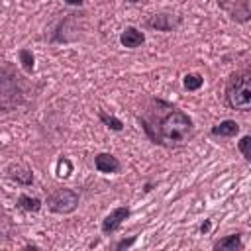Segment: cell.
<instances>
[{
    "label": "cell",
    "mask_w": 251,
    "mask_h": 251,
    "mask_svg": "<svg viewBox=\"0 0 251 251\" xmlns=\"http://www.w3.org/2000/svg\"><path fill=\"white\" fill-rule=\"evenodd\" d=\"M137 120L145 135L165 149H180L188 145L196 133L192 118L161 98H149L137 114Z\"/></svg>",
    "instance_id": "obj_1"
},
{
    "label": "cell",
    "mask_w": 251,
    "mask_h": 251,
    "mask_svg": "<svg viewBox=\"0 0 251 251\" xmlns=\"http://www.w3.org/2000/svg\"><path fill=\"white\" fill-rule=\"evenodd\" d=\"M226 102L231 110H251V67L235 71L226 82Z\"/></svg>",
    "instance_id": "obj_2"
},
{
    "label": "cell",
    "mask_w": 251,
    "mask_h": 251,
    "mask_svg": "<svg viewBox=\"0 0 251 251\" xmlns=\"http://www.w3.org/2000/svg\"><path fill=\"white\" fill-rule=\"evenodd\" d=\"M25 98V88L16 69L6 61L0 71V108L4 114L16 110Z\"/></svg>",
    "instance_id": "obj_3"
},
{
    "label": "cell",
    "mask_w": 251,
    "mask_h": 251,
    "mask_svg": "<svg viewBox=\"0 0 251 251\" xmlns=\"http://www.w3.org/2000/svg\"><path fill=\"white\" fill-rule=\"evenodd\" d=\"M45 204L53 214H73L78 208V192L67 186L53 188L47 192Z\"/></svg>",
    "instance_id": "obj_4"
},
{
    "label": "cell",
    "mask_w": 251,
    "mask_h": 251,
    "mask_svg": "<svg viewBox=\"0 0 251 251\" xmlns=\"http://www.w3.org/2000/svg\"><path fill=\"white\" fill-rule=\"evenodd\" d=\"M218 6L235 24H247L251 20V0H218Z\"/></svg>",
    "instance_id": "obj_5"
},
{
    "label": "cell",
    "mask_w": 251,
    "mask_h": 251,
    "mask_svg": "<svg viewBox=\"0 0 251 251\" xmlns=\"http://www.w3.org/2000/svg\"><path fill=\"white\" fill-rule=\"evenodd\" d=\"M182 24V16L178 14H171V12H159V14H151L145 20V27H151L155 31H173Z\"/></svg>",
    "instance_id": "obj_6"
},
{
    "label": "cell",
    "mask_w": 251,
    "mask_h": 251,
    "mask_svg": "<svg viewBox=\"0 0 251 251\" xmlns=\"http://www.w3.org/2000/svg\"><path fill=\"white\" fill-rule=\"evenodd\" d=\"M129 216H131V210H129L127 206H118V208H114V210L102 220V226H100L102 233H104V235H114V233L124 226V222H126Z\"/></svg>",
    "instance_id": "obj_7"
},
{
    "label": "cell",
    "mask_w": 251,
    "mask_h": 251,
    "mask_svg": "<svg viewBox=\"0 0 251 251\" xmlns=\"http://www.w3.org/2000/svg\"><path fill=\"white\" fill-rule=\"evenodd\" d=\"M6 175H8V178H12V180H14L16 184H20V186H29V184H33V173H31V169L25 167L24 163H12V165H8Z\"/></svg>",
    "instance_id": "obj_8"
},
{
    "label": "cell",
    "mask_w": 251,
    "mask_h": 251,
    "mask_svg": "<svg viewBox=\"0 0 251 251\" xmlns=\"http://www.w3.org/2000/svg\"><path fill=\"white\" fill-rule=\"evenodd\" d=\"M94 169L104 175H114V173H120L122 163L112 153H98V155H94Z\"/></svg>",
    "instance_id": "obj_9"
},
{
    "label": "cell",
    "mask_w": 251,
    "mask_h": 251,
    "mask_svg": "<svg viewBox=\"0 0 251 251\" xmlns=\"http://www.w3.org/2000/svg\"><path fill=\"white\" fill-rule=\"evenodd\" d=\"M120 43H122L124 47H127V49H135V47H139V45L145 43V35H143V31H139L137 27L127 25V27L120 33Z\"/></svg>",
    "instance_id": "obj_10"
},
{
    "label": "cell",
    "mask_w": 251,
    "mask_h": 251,
    "mask_svg": "<svg viewBox=\"0 0 251 251\" xmlns=\"http://www.w3.org/2000/svg\"><path fill=\"white\" fill-rule=\"evenodd\" d=\"M210 133L214 137H235L239 133V124L235 120H224V122L212 126Z\"/></svg>",
    "instance_id": "obj_11"
},
{
    "label": "cell",
    "mask_w": 251,
    "mask_h": 251,
    "mask_svg": "<svg viewBox=\"0 0 251 251\" xmlns=\"http://www.w3.org/2000/svg\"><path fill=\"white\" fill-rule=\"evenodd\" d=\"M245 245L241 241V233H229V235H226L214 243V249H226V251H235V249L239 251Z\"/></svg>",
    "instance_id": "obj_12"
},
{
    "label": "cell",
    "mask_w": 251,
    "mask_h": 251,
    "mask_svg": "<svg viewBox=\"0 0 251 251\" xmlns=\"http://www.w3.org/2000/svg\"><path fill=\"white\" fill-rule=\"evenodd\" d=\"M16 206L24 212H29V214H35L41 210L43 202L37 198V196H29V194H20L18 200H16Z\"/></svg>",
    "instance_id": "obj_13"
},
{
    "label": "cell",
    "mask_w": 251,
    "mask_h": 251,
    "mask_svg": "<svg viewBox=\"0 0 251 251\" xmlns=\"http://www.w3.org/2000/svg\"><path fill=\"white\" fill-rule=\"evenodd\" d=\"M98 118H100V122H102L108 129H112V131H122V129H124V122H122L120 118H116V116L104 112V110L98 112Z\"/></svg>",
    "instance_id": "obj_14"
},
{
    "label": "cell",
    "mask_w": 251,
    "mask_h": 251,
    "mask_svg": "<svg viewBox=\"0 0 251 251\" xmlns=\"http://www.w3.org/2000/svg\"><path fill=\"white\" fill-rule=\"evenodd\" d=\"M202 84H204V76L198 75V73H188V75H184V78H182V86H184L186 90H190V92L202 88Z\"/></svg>",
    "instance_id": "obj_15"
},
{
    "label": "cell",
    "mask_w": 251,
    "mask_h": 251,
    "mask_svg": "<svg viewBox=\"0 0 251 251\" xmlns=\"http://www.w3.org/2000/svg\"><path fill=\"white\" fill-rule=\"evenodd\" d=\"M18 57H20L22 69H24L25 73H33V69H35V57H33L31 49H25V47H24V49H20Z\"/></svg>",
    "instance_id": "obj_16"
},
{
    "label": "cell",
    "mask_w": 251,
    "mask_h": 251,
    "mask_svg": "<svg viewBox=\"0 0 251 251\" xmlns=\"http://www.w3.org/2000/svg\"><path fill=\"white\" fill-rule=\"evenodd\" d=\"M237 149H239L241 157L251 163V135H243V137L237 141Z\"/></svg>",
    "instance_id": "obj_17"
},
{
    "label": "cell",
    "mask_w": 251,
    "mask_h": 251,
    "mask_svg": "<svg viewBox=\"0 0 251 251\" xmlns=\"http://www.w3.org/2000/svg\"><path fill=\"white\" fill-rule=\"evenodd\" d=\"M135 241H137V235H131V237H127V239H120L114 247H116V249H129Z\"/></svg>",
    "instance_id": "obj_18"
},
{
    "label": "cell",
    "mask_w": 251,
    "mask_h": 251,
    "mask_svg": "<svg viewBox=\"0 0 251 251\" xmlns=\"http://www.w3.org/2000/svg\"><path fill=\"white\" fill-rule=\"evenodd\" d=\"M210 227H212V222H210V220H204V224H200V227H198V229H200V233H208V231H210Z\"/></svg>",
    "instance_id": "obj_19"
},
{
    "label": "cell",
    "mask_w": 251,
    "mask_h": 251,
    "mask_svg": "<svg viewBox=\"0 0 251 251\" xmlns=\"http://www.w3.org/2000/svg\"><path fill=\"white\" fill-rule=\"evenodd\" d=\"M82 2L84 0H65V4H69V6H82Z\"/></svg>",
    "instance_id": "obj_20"
},
{
    "label": "cell",
    "mask_w": 251,
    "mask_h": 251,
    "mask_svg": "<svg viewBox=\"0 0 251 251\" xmlns=\"http://www.w3.org/2000/svg\"><path fill=\"white\" fill-rule=\"evenodd\" d=\"M151 188H153V184H151V182H147V184L143 186V192H151Z\"/></svg>",
    "instance_id": "obj_21"
},
{
    "label": "cell",
    "mask_w": 251,
    "mask_h": 251,
    "mask_svg": "<svg viewBox=\"0 0 251 251\" xmlns=\"http://www.w3.org/2000/svg\"><path fill=\"white\" fill-rule=\"evenodd\" d=\"M129 4H139V2H145V0H127Z\"/></svg>",
    "instance_id": "obj_22"
}]
</instances>
